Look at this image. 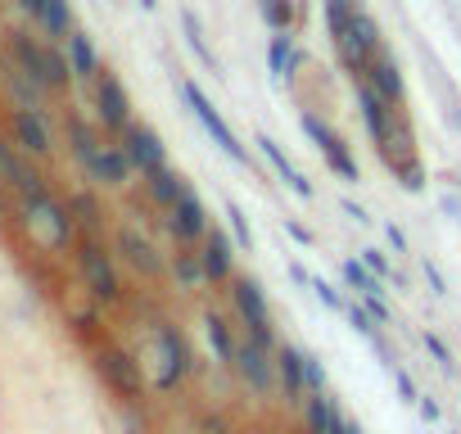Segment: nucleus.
<instances>
[{"label": "nucleus", "mask_w": 461, "mask_h": 434, "mask_svg": "<svg viewBox=\"0 0 461 434\" xmlns=\"http://www.w3.org/2000/svg\"><path fill=\"white\" fill-rule=\"evenodd\" d=\"M23 149L14 145V136H0V185L5 190H14V181H19V172H23Z\"/></svg>", "instance_id": "nucleus-31"}, {"label": "nucleus", "mask_w": 461, "mask_h": 434, "mask_svg": "<svg viewBox=\"0 0 461 434\" xmlns=\"http://www.w3.org/2000/svg\"><path fill=\"white\" fill-rule=\"evenodd\" d=\"M167 272L176 276V285H181V290H199V285L208 281V276H203V263H199V249H190V245H181V249L172 254Z\"/></svg>", "instance_id": "nucleus-28"}, {"label": "nucleus", "mask_w": 461, "mask_h": 434, "mask_svg": "<svg viewBox=\"0 0 461 434\" xmlns=\"http://www.w3.org/2000/svg\"><path fill=\"white\" fill-rule=\"evenodd\" d=\"M420 416H425V420H438V402H429V398H420Z\"/></svg>", "instance_id": "nucleus-47"}, {"label": "nucleus", "mask_w": 461, "mask_h": 434, "mask_svg": "<svg viewBox=\"0 0 461 434\" xmlns=\"http://www.w3.org/2000/svg\"><path fill=\"white\" fill-rule=\"evenodd\" d=\"M230 299H236V312H240V321H245V335H254L258 344L276 348V335H272V308H267L263 285L249 281V276H240L236 290H230Z\"/></svg>", "instance_id": "nucleus-7"}, {"label": "nucleus", "mask_w": 461, "mask_h": 434, "mask_svg": "<svg viewBox=\"0 0 461 434\" xmlns=\"http://www.w3.org/2000/svg\"><path fill=\"white\" fill-rule=\"evenodd\" d=\"M0 82L10 86V95L19 100V109H41V100H46V91L19 68V64H5V73H0Z\"/></svg>", "instance_id": "nucleus-27"}, {"label": "nucleus", "mask_w": 461, "mask_h": 434, "mask_svg": "<svg viewBox=\"0 0 461 434\" xmlns=\"http://www.w3.org/2000/svg\"><path fill=\"white\" fill-rule=\"evenodd\" d=\"M339 416H344V411L335 407L330 393H308V398H303V425H308V434H330Z\"/></svg>", "instance_id": "nucleus-25"}, {"label": "nucleus", "mask_w": 461, "mask_h": 434, "mask_svg": "<svg viewBox=\"0 0 461 434\" xmlns=\"http://www.w3.org/2000/svg\"><path fill=\"white\" fill-rule=\"evenodd\" d=\"M145 190H149V203L163 208V212H172V208L190 194V185H185L181 172H172V167H154V172L145 176Z\"/></svg>", "instance_id": "nucleus-20"}, {"label": "nucleus", "mask_w": 461, "mask_h": 434, "mask_svg": "<svg viewBox=\"0 0 461 434\" xmlns=\"http://www.w3.org/2000/svg\"><path fill=\"white\" fill-rule=\"evenodd\" d=\"M86 172H91V181H100V185H127V176L136 172L131 163H127V154H122V145H100V154L86 163Z\"/></svg>", "instance_id": "nucleus-19"}, {"label": "nucleus", "mask_w": 461, "mask_h": 434, "mask_svg": "<svg viewBox=\"0 0 461 434\" xmlns=\"http://www.w3.org/2000/svg\"><path fill=\"white\" fill-rule=\"evenodd\" d=\"M73 326H77V335H86V339L95 335V317H91V312H82V317H73Z\"/></svg>", "instance_id": "nucleus-44"}, {"label": "nucleus", "mask_w": 461, "mask_h": 434, "mask_svg": "<svg viewBox=\"0 0 461 434\" xmlns=\"http://www.w3.org/2000/svg\"><path fill=\"white\" fill-rule=\"evenodd\" d=\"M10 64H19L46 95H50V91H68V82H73L68 55H64L55 41H37V37L23 32V28L10 32Z\"/></svg>", "instance_id": "nucleus-2"}, {"label": "nucleus", "mask_w": 461, "mask_h": 434, "mask_svg": "<svg viewBox=\"0 0 461 434\" xmlns=\"http://www.w3.org/2000/svg\"><path fill=\"white\" fill-rule=\"evenodd\" d=\"M140 5H145V10H154V5H158V0H140Z\"/></svg>", "instance_id": "nucleus-48"}, {"label": "nucleus", "mask_w": 461, "mask_h": 434, "mask_svg": "<svg viewBox=\"0 0 461 434\" xmlns=\"http://www.w3.org/2000/svg\"><path fill=\"white\" fill-rule=\"evenodd\" d=\"M226 217H230V227H236V240H240V245H249V227H245V212H240V208H226Z\"/></svg>", "instance_id": "nucleus-37"}, {"label": "nucleus", "mask_w": 461, "mask_h": 434, "mask_svg": "<svg viewBox=\"0 0 461 434\" xmlns=\"http://www.w3.org/2000/svg\"><path fill=\"white\" fill-rule=\"evenodd\" d=\"M10 136L28 158H50L55 154V131H50L41 109H14L10 113Z\"/></svg>", "instance_id": "nucleus-10"}, {"label": "nucleus", "mask_w": 461, "mask_h": 434, "mask_svg": "<svg viewBox=\"0 0 461 434\" xmlns=\"http://www.w3.org/2000/svg\"><path fill=\"white\" fill-rule=\"evenodd\" d=\"M23 217H28L32 236H37L46 249H68V245H77V222H73V212H68V203H59L50 190L23 199Z\"/></svg>", "instance_id": "nucleus-3"}, {"label": "nucleus", "mask_w": 461, "mask_h": 434, "mask_svg": "<svg viewBox=\"0 0 461 434\" xmlns=\"http://www.w3.org/2000/svg\"><path fill=\"white\" fill-rule=\"evenodd\" d=\"M344 281H348L362 299H380V281H375L362 263H344Z\"/></svg>", "instance_id": "nucleus-32"}, {"label": "nucleus", "mask_w": 461, "mask_h": 434, "mask_svg": "<svg viewBox=\"0 0 461 434\" xmlns=\"http://www.w3.org/2000/svg\"><path fill=\"white\" fill-rule=\"evenodd\" d=\"M41 5H46V0H19V10H23L28 19H41Z\"/></svg>", "instance_id": "nucleus-46"}, {"label": "nucleus", "mask_w": 461, "mask_h": 434, "mask_svg": "<svg viewBox=\"0 0 461 434\" xmlns=\"http://www.w3.org/2000/svg\"><path fill=\"white\" fill-rule=\"evenodd\" d=\"M348 321H353V326H357V330H362V335H371V330H375V326H371V317H366V312H362V308H357V303H353V308H348Z\"/></svg>", "instance_id": "nucleus-41"}, {"label": "nucleus", "mask_w": 461, "mask_h": 434, "mask_svg": "<svg viewBox=\"0 0 461 434\" xmlns=\"http://www.w3.org/2000/svg\"><path fill=\"white\" fill-rule=\"evenodd\" d=\"M68 212H73V222H77V236H91V240H100L104 236V208L95 203V194H73L68 199Z\"/></svg>", "instance_id": "nucleus-24"}, {"label": "nucleus", "mask_w": 461, "mask_h": 434, "mask_svg": "<svg viewBox=\"0 0 461 434\" xmlns=\"http://www.w3.org/2000/svg\"><path fill=\"white\" fill-rule=\"evenodd\" d=\"M118 145H122V154H127V163L140 172V176H149L154 167H167V154H163V140L145 127V122H131L122 136H118Z\"/></svg>", "instance_id": "nucleus-12"}, {"label": "nucleus", "mask_w": 461, "mask_h": 434, "mask_svg": "<svg viewBox=\"0 0 461 434\" xmlns=\"http://www.w3.org/2000/svg\"><path fill=\"white\" fill-rule=\"evenodd\" d=\"M185 32H190V46L199 50V59H203V64H212V50L203 46V32H199V19H194L190 10H185Z\"/></svg>", "instance_id": "nucleus-35"}, {"label": "nucleus", "mask_w": 461, "mask_h": 434, "mask_svg": "<svg viewBox=\"0 0 461 434\" xmlns=\"http://www.w3.org/2000/svg\"><path fill=\"white\" fill-rule=\"evenodd\" d=\"M203 335H208V348H212V357L221 362V366H236V335H230V326H226V317H217V312H208L203 317Z\"/></svg>", "instance_id": "nucleus-26"}, {"label": "nucleus", "mask_w": 461, "mask_h": 434, "mask_svg": "<svg viewBox=\"0 0 461 434\" xmlns=\"http://www.w3.org/2000/svg\"><path fill=\"white\" fill-rule=\"evenodd\" d=\"M263 10H267L272 28H285L290 23V5H281V0H263Z\"/></svg>", "instance_id": "nucleus-36"}, {"label": "nucleus", "mask_w": 461, "mask_h": 434, "mask_svg": "<svg viewBox=\"0 0 461 434\" xmlns=\"http://www.w3.org/2000/svg\"><path fill=\"white\" fill-rule=\"evenodd\" d=\"M91 91H95V113H100V122H104L109 131H118V136H122V131L131 127V100H127L122 82L104 68V73L95 77V86H91Z\"/></svg>", "instance_id": "nucleus-11"}, {"label": "nucleus", "mask_w": 461, "mask_h": 434, "mask_svg": "<svg viewBox=\"0 0 461 434\" xmlns=\"http://www.w3.org/2000/svg\"><path fill=\"white\" fill-rule=\"evenodd\" d=\"M95 371H100L104 389H109L122 407H140V402H145V375H140V362H136L127 348L104 344V348L95 353Z\"/></svg>", "instance_id": "nucleus-4"}, {"label": "nucleus", "mask_w": 461, "mask_h": 434, "mask_svg": "<svg viewBox=\"0 0 461 434\" xmlns=\"http://www.w3.org/2000/svg\"><path fill=\"white\" fill-rule=\"evenodd\" d=\"M312 290H317V294H321V299H326V303H330V308H344V299H339V294H335V290H330V285H326V281H317V285H312Z\"/></svg>", "instance_id": "nucleus-43"}, {"label": "nucleus", "mask_w": 461, "mask_h": 434, "mask_svg": "<svg viewBox=\"0 0 461 434\" xmlns=\"http://www.w3.org/2000/svg\"><path fill=\"white\" fill-rule=\"evenodd\" d=\"M236 371L254 393H272L276 389V348H267V344H258L254 335H240V344H236Z\"/></svg>", "instance_id": "nucleus-6"}, {"label": "nucleus", "mask_w": 461, "mask_h": 434, "mask_svg": "<svg viewBox=\"0 0 461 434\" xmlns=\"http://www.w3.org/2000/svg\"><path fill=\"white\" fill-rule=\"evenodd\" d=\"M0 73H5V64H0Z\"/></svg>", "instance_id": "nucleus-49"}, {"label": "nucleus", "mask_w": 461, "mask_h": 434, "mask_svg": "<svg viewBox=\"0 0 461 434\" xmlns=\"http://www.w3.org/2000/svg\"><path fill=\"white\" fill-rule=\"evenodd\" d=\"M118 254H122V263H127L131 272H140V276H163V272H167V263L158 258V249L149 245V236H140L136 227H118Z\"/></svg>", "instance_id": "nucleus-13"}, {"label": "nucleus", "mask_w": 461, "mask_h": 434, "mask_svg": "<svg viewBox=\"0 0 461 434\" xmlns=\"http://www.w3.org/2000/svg\"><path fill=\"white\" fill-rule=\"evenodd\" d=\"M64 55H68L73 82H82V86H95V77L104 73V64H100V50H95V41H91L86 32H73V37L64 41Z\"/></svg>", "instance_id": "nucleus-18"}, {"label": "nucleus", "mask_w": 461, "mask_h": 434, "mask_svg": "<svg viewBox=\"0 0 461 434\" xmlns=\"http://www.w3.org/2000/svg\"><path fill=\"white\" fill-rule=\"evenodd\" d=\"M199 263H203V276L217 285V281H230V240L221 231H208L199 240Z\"/></svg>", "instance_id": "nucleus-22"}, {"label": "nucleus", "mask_w": 461, "mask_h": 434, "mask_svg": "<svg viewBox=\"0 0 461 434\" xmlns=\"http://www.w3.org/2000/svg\"><path fill=\"white\" fill-rule=\"evenodd\" d=\"M37 28L46 32V41H68L77 28H73V5H68V0H46V5H41V19H37Z\"/></svg>", "instance_id": "nucleus-23"}, {"label": "nucleus", "mask_w": 461, "mask_h": 434, "mask_svg": "<svg viewBox=\"0 0 461 434\" xmlns=\"http://www.w3.org/2000/svg\"><path fill=\"white\" fill-rule=\"evenodd\" d=\"M330 434H362V425H357V420H348V416H339Z\"/></svg>", "instance_id": "nucleus-45"}, {"label": "nucleus", "mask_w": 461, "mask_h": 434, "mask_svg": "<svg viewBox=\"0 0 461 434\" xmlns=\"http://www.w3.org/2000/svg\"><path fill=\"white\" fill-rule=\"evenodd\" d=\"M366 267H371L375 276H393V272H389V263H384V258H380L375 249H366ZM393 281H398V276H393Z\"/></svg>", "instance_id": "nucleus-40"}, {"label": "nucleus", "mask_w": 461, "mask_h": 434, "mask_svg": "<svg viewBox=\"0 0 461 434\" xmlns=\"http://www.w3.org/2000/svg\"><path fill=\"white\" fill-rule=\"evenodd\" d=\"M303 375H308V393H326V371H321V362L312 353L303 357Z\"/></svg>", "instance_id": "nucleus-34"}, {"label": "nucleus", "mask_w": 461, "mask_h": 434, "mask_svg": "<svg viewBox=\"0 0 461 434\" xmlns=\"http://www.w3.org/2000/svg\"><path fill=\"white\" fill-rule=\"evenodd\" d=\"M362 82H371L389 104H398V100H402V73H398V59H393L389 50H380V55L371 59V68L362 73Z\"/></svg>", "instance_id": "nucleus-21"}, {"label": "nucleus", "mask_w": 461, "mask_h": 434, "mask_svg": "<svg viewBox=\"0 0 461 434\" xmlns=\"http://www.w3.org/2000/svg\"><path fill=\"white\" fill-rule=\"evenodd\" d=\"M199 429H203V434H230V425H226L221 416H203V420H199Z\"/></svg>", "instance_id": "nucleus-42"}, {"label": "nucleus", "mask_w": 461, "mask_h": 434, "mask_svg": "<svg viewBox=\"0 0 461 434\" xmlns=\"http://www.w3.org/2000/svg\"><path fill=\"white\" fill-rule=\"evenodd\" d=\"M181 95H185L190 113H194V118L203 122V131H208V136H212V140H217V145H221V149H226L230 158H236V163H245V145L236 140V131L226 127V118H221V113H217V109H212V104L203 100V91H199V86H194L190 77H181Z\"/></svg>", "instance_id": "nucleus-9"}, {"label": "nucleus", "mask_w": 461, "mask_h": 434, "mask_svg": "<svg viewBox=\"0 0 461 434\" xmlns=\"http://www.w3.org/2000/svg\"><path fill=\"white\" fill-rule=\"evenodd\" d=\"M154 348H158V389H176L190 375V366H194L181 330L172 321H158L154 326Z\"/></svg>", "instance_id": "nucleus-8"}, {"label": "nucleus", "mask_w": 461, "mask_h": 434, "mask_svg": "<svg viewBox=\"0 0 461 434\" xmlns=\"http://www.w3.org/2000/svg\"><path fill=\"white\" fill-rule=\"evenodd\" d=\"M73 254H77V267H82V281H86L91 299L118 303V299H122V281H118V267H113V258L104 254V245L91 240V236H77Z\"/></svg>", "instance_id": "nucleus-5"}, {"label": "nucleus", "mask_w": 461, "mask_h": 434, "mask_svg": "<svg viewBox=\"0 0 461 434\" xmlns=\"http://www.w3.org/2000/svg\"><path fill=\"white\" fill-rule=\"evenodd\" d=\"M167 231L176 245H194L208 236V208L199 203V194H185L172 212H167Z\"/></svg>", "instance_id": "nucleus-14"}, {"label": "nucleus", "mask_w": 461, "mask_h": 434, "mask_svg": "<svg viewBox=\"0 0 461 434\" xmlns=\"http://www.w3.org/2000/svg\"><path fill=\"white\" fill-rule=\"evenodd\" d=\"M290 64H294V50H290V37L281 32V37L272 41V68L285 77V73H290Z\"/></svg>", "instance_id": "nucleus-33"}, {"label": "nucleus", "mask_w": 461, "mask_h": 434, "mask_svg": "<svg viewBox=\"0 0 461 434\" xmlns=\"http://www.w3.org/2000/svg\"><path fill=\"white\" fill-rule=\"evenodd\" d=\"M393 380H398V393H402L407 402H416V384H411V375H407L402 366H393Z\"/></svg>", "instance_id": "nucleus-38"}, {"label": "nucleus", "mask_w": 461, "mask_h": 434, "mask_svg": "<svg viewBox=\"0 0 461 434\" xmlns=\"http://www.w3.org/2000/svg\"><path fill=\"white\" fill-rule=\"evenodd\" d=\"M303 357L294 344H276V389L285 393V402H303L308 398V375H303Z\"/></svg>", "instance_id": "nucleus-16"}, {"label": "nucleus", "mask_w": 461, "mask_h": 434, "mask_svg": "<svg viewBox=\"0 0 461 434\" xmlns=\"http://www.w3.org/2000/svg\"><path fill=\"white\" fill-rule=\"evenodd\" d=\"M326 23H330L339 59L353 68V77H362L371 68V59L384 50L380 37H375V23L366 19V10L357 0H326Z\"/></svg>", "instance_id": "nucleus-1"}, {"label": "nucleus", "mask_w": 461, "mask_h": 434, "mask_svg": "<svg viewBox=\"0 0 461 434\" xmlns=\"http://www.w3.org/2000/svg\"><path fill=\"white\" fill-rule=\"evenodd\" d=\"M425 348L434 353V362H438V366H452V357H447V348H443V339H434V335H425Z\"/></svg>", "instance_id": "nucleus-39"}, {"label": "nucleus", "mask_w": 461, "mask_h": 434, "mask_svg": "<svg viewBox=\"0 0 461 434\" xmlns=\"http://www.w3.org/2000/svg\"><path fill=\"white\" fill-rule=\"evenodd\" d=\"M303 127H308V136L321 145V154L330 158V167H335L344 181H357V163H353L348 145H344V140H339V136H335V131H330V127L317 118V113H308V118H303Z\"/></svg>", "instance_id": "nucleus-17"}, {"label": "nucleus", "mask_w": 461, "mask_h": 434, "mask_svg": "<svg viewBox=\"0 0 461 434\" xmlns=\"http://www.w3.org/2000/svg\"><path fill=\"white\" fill-rule=\"evenodd\" d=\"M357 100H362V118H366V127H371V140L380 145L384 158H393V154H389V145H393V140H389V127H393V109H389V100H384L371 82L357 86Z\"/></svg>", "instance_id": "nucleus-15"}, {"label": "nucleus", "mask_w": 461, "mask_h": 434, "mask_svg": "<svg viewBox=\"0 0 461 434\" xmlns=\"http://www.w3.org/2000/svg\"><path fill=\"white\" fill-rule=\"evenodd\" d=\"M68 145H73L77 163L86 167V163L100 154V145H104V140H100V136H95V127H86L82 118H68Z\"/></svg>", "instance_id": "nucleus-29"}, {"label": "nucleus", "mask_w": 461, "mask_h": 434, "mask_svg": "<svg viewBox=\"0 0 461 434\" xmlns=\"http://www.w3.org/2000/svg\"><path fill=\"white\" fill-rule=\"evenodd\" d=\"M258 145H263V154L272 158V167H276V172H281V176H285V181H290V185L299 190V194H312V185L303 181V172H299V167H294V163H290V158L281 154V145H276L272 136H258Z\"/></svg>", "instance_id": "nucleus-30"}]
</instances>
